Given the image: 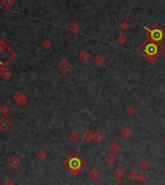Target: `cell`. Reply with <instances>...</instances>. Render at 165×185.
<instances>
[{"label":"cell","instance_id":"17","mask_svg":"<svg viewBox=\"0 0 165 185\" xmlns=\"http://www.w3.org/2000/svg\"><path fill=\"white\" fill-rule=\"evenodd\" d=\"M164 141H165V137H164Z\"/></svg>","mask_w":165,"mask_h":185},{"label":"cell","instance_id":"3","mask_svg":"<svg viewBox=\"0 0 165 185\" xmlns=\"http://www.w3.org/2000/svg\"><path fill=\"white\" fill-rule=\"evenodd\" d=\"M104 162H105L108 166H114V165H115L116 163H117V157H116V156L114 155V154L110 153V154H108V155L105 156Z\"/></svg>","mask_w":165,"mask_h":185},{"label":"cell","instance_id":"12","mask_svg":"<svg viewBox=\"0 0 165 185\" xmlns=\"http://www.w3.org/2000/svg\"><path fill=\"white\" fill-rule=\"evenodd\" d=\"M146 180V175L143 173H138L137 179H136V181H138L139 183H143Z\"/></svg>","mask_w":165,"mask_h":185},{"label":"cell","instance_id":"2","mask_svg":"<svg viewBox=\"0 0 165 185\" xmlns=\"http://www.w3.org/2000/svg\"><path fill=\"white\" fill-rule=\"evenodd\" d=\"M108 149H109V152H110L112 154H117V153L121 152V151H122V146H121L120 143H118V142L114 141V142H112V143L109 145Z\"/></svg>","mask_w":165,"mask_h":185},{"label":"cell","instance_id":"14","mask_svg":"<svg viewBox=\"0 0 165 185\" xmlns=\"http://www.w3.org/2000/svg\"><path fill=\"white\" fill-rule=\"evenodd\" d=\"M90 54L88 53V52H83L82 53V55H81V59L84 61V62H86V61H88L89 59H90Z\"/></svg>","mask_w":165,"mask_h":185},{"label":"cell","instance_id":"6","mask_svg":"<svg viewBox=\"0 0 165 185\" xmlns=\"http://www.w3.org/2000/svg\"><path fill=\"white\" fill-rule=\"evenodd\" d=\"M121 135L125 139H130L132 136V130L130 127H124V128L121 130Z\"/></svg>","mask_w":165,"mask_h":185},{"label":"cell","instance_id":"9","mask_svg":"<svg viewBox=\"0 0 165 185\" xmlns=\"http://www.w3.org/2000/svg\"><path fill=\"white\" fill-rule=\"evenodd\" d=\"M84 139H85V141H87L88 143H90L92 140H94V133L92 132V130H87L85 132Z\"/></svg>","mask_w":165,"mask_h":185},{"label":"cell","instance_id":"10","mask_svg":"<svg viewBox=\"0 0 165 185\" xmlns=\"http://www.w3.org/2000/svg\"><path fill=\"white\" fill-rule=\"evenodd\" d=\"M103 138H104V136H103V134L100 132V131H98V132H96L95 134H94V141L96 142V143H100L103 140Z\"/></svg>","mask_w":165,"mask_h":185},{"label":"cell","instance_id":"13","mask_svg":"<svg viewBox=\"0 0 165 185\" xmlns=\"http://www.w3.org/2000/svg\"><path fill=\"white\" fill-rule=\"evenodd\" d=\"M137 175H138V172L136 170H131L130 172V174H128V176H130L131 179H132V180H136Z\"/></svg>","mask_w":165,"mask_h":185},{"label":"cell","instance_id":"1","mask_svg":"<svg viewBox=\"0 0 165 185\" xmlns=\"http://www.w3.org/2000/svg\"><path fill=\"white\" fill-rule=\"evenodd\" d=\"M88 176L93 181H98L100 177H102V172H100V170L98 169V168H92L89 171Z\"/></svg>","mask_w":165,"mask_h":185},{"label":"cell","instance_id":"11","mask_svg":"<svg viewBox=\"0 0 165 185\" xmlns=\"http://www.w3.org/2000/svg\"><path fill=\"white\" fill-rule=\"evenodd\" d=\"M162 37V33L159 30H155L152 32V38L154 40H160Z\"/></svg>","mask_w":165,"mask_h":185},{"label":"cell","instance_id":"15","mask_svg":"<svg viewBox=\"0 0 165 185\" xmlns=\"http://www.w3.org/2000/svg\"><path fill=\"white\" fill-rule=\"evenodd\" d=\"M118 41H119V42H121V44H124V42L127 41V37L125 36V35H121L118 39Z\"/></svg>","mask_w":165,"mask_h":185},{"label":"cell","instance_id":"5","mask_svg":"<svg viewBox=\"0 0 165 185\" xmlns=\"http://www.w3.org/2000/svg\"><path fill=\"white\" fill-rule=\"evenodd\" d=\"M136 113H137V108L135 107L134 105H128L127 106L126 108V114L128 116V117H134L136 115Z\"/></svg>","mask_w":165,"mask_h":185},{"label":"cell","instance_id":"7","mask_svg":"<svg viewBox=\"0 0 165 185\" xmlns=\"http://www.w3.org/2000/svg\"><path fill=\"white\" fill-rule=\"evenodd\" d=\"M104 57L100 54V53H99V54H97V55H95V57H94V63L96 64L97 66H102V65H103V63H104Z\"/></svg>","mask_w":165,"mask_h":185},{"label":"cell","instance_id":"4","mask_svg":"<svg viewBox=\"0 0 165 185\" xmlns=\"http://www.w3.org/2000/svg\"><path fill=\"white\" fill-rule=\"evenodd\" d=\"M112 175H113V177L115 179L122 180V179H124V176H125V172H124V170L122 169V168H118V169H116L115 171H114Z\"/></svg>","mask_w":165,"mask_h":185},{"label":"cell","instance_id":"8","mask_svg":"<svg viewBox=\"0 0 165 185\" xmlns=\"http://www.w3.org/2000/svg\"><path fill=\"white\" fill-rule=\"evenodd\" d=\"M139 166H140L141 170H143V171H149L150 168H151V163L148 160H142L140 162Z\"/></svg>","mask_w":165,"mask_h":185},{"label":"cell","instance_id":"16","mask_svg":"<svg viewBox=\"0 0 165 185\" xmlns=\"http://www.w3.org/2000/svg\"><path fill=\"white\" fill-rule=\"evenodd\" d=\"M121 28H122V29H123V30H127L128 29V24H127V22H123V23H122L121 24Z\"/></svg>","mask_w":165,"mask_h":185}]
</instances>
